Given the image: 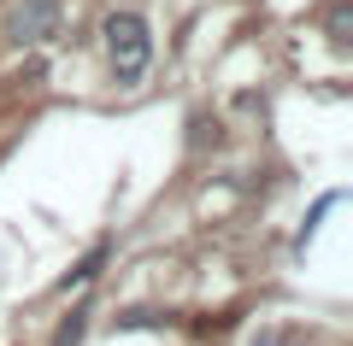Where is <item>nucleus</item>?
Returning <instances> with one entry per match:
<instances>
[{
    "label": "nucleus",
    "instance_id": "2",
    "mask_svg": "<svg viewBox=\"0 0 353 346\" xmlns=\"http://www.w3.org/2000/svg\"><path fill=\"white\" fill-rule=\"evenodd\" d=\"M59 30V0H18L6 12V41L12 47H36Z\"/></svg>",
    "mask_w": 353,
    "mask_h": 346
},
{
    "label": "nucleus",
    "instance_id": "1",
    "mask_svg": "<svg viewBox=\"0 0 353 346\" xmlns=\"http://www.w3.org/2000/svg\"><path fill=\"white\" fill-rule=\"evenodd\" d=\"M101 36H106V59H112L118 83H136V76L148 71V59H153V36H148V24H141L136 12H112V18L101 24Z\"/></svg>",
    "mask_w": 353,
    "mask_h": 346
},
{
    "label": "nucleus",
    "instance_id": "3",
    "mask_svg": "<svg viewBox=\"0 0 353 346\" xmlns=\"http://www.w3.org/2000/svg\"><path fill=\"white\" fill-rule=\"evenodd\" d=\"M347 0H336V6H330V41H336V47H347Z\"/></svg>",
    "mask_w": 353,
    "mask_h": 346
}]
</instances>
